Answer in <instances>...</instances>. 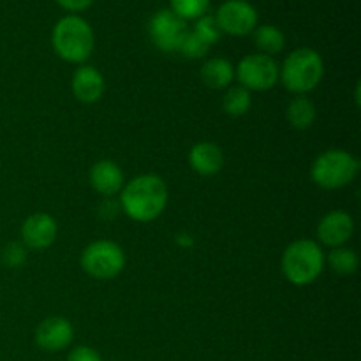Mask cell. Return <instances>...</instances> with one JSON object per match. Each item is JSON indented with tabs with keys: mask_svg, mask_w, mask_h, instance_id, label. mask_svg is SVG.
Returning <instances> with one entry per match:
<instances>
[{
	"mask_svg": "<svg viewBox=\"0 0 361 361\" xmlns=\"http://www.w3.org/2000/svg\"><path fill=\"white\" fill-rule=\"evenodd\" d=\"M168 185L159 175H140L126 182L120 190V208L133 221L147 224L164 214L168 207Z\"/></svg>",
	"mask_w": 361,
	"mask_h": 361,
	"instance_id": "6da1fadb",
	"label": "cell"
},
{
	"mask_svg": "<svg viewBox=\"0 0 361 361\" xmlns=\"http://www.w3.org/2000/svg\"><path fill=\"white\" fill-rule=\"evenodd\" d=\"M326 256L317 242L300 238L289 243L282 254V274L293 286H310L323 274Z\"/></svg>",
	"mask_w": 361,
	"mask_h": 361,
	"instance_id": "7a4b0ae2",
	"label": "cell"
},
{
	"mask_svg": "<svg viewBox=\"0 0 361 361\" xmlns=\"http://www.w3.org/2000/svg\"><path fill=\"white\" fill-rule=\"evenodd\" d=\"M51 44L62 60L69 63H83L94 51L95 35L87 20L71 14L56 21L51 34Z\"/></svg>",
	"mask_w": 361,
	"mask_h": 361,
	"instance_id": "3957f363",
	"label": "cell"
},
{
	"mask_svg": "<svg viewBox=\"0 0 361 361\" xmlns=\"http://www.w3.org/2000/svg\"><path fill=\"white\" fill-rule=\"evenodd\" d=\"M323 76V56L312 48H298L291 51L279 71V80L296 95H305L319 87Z\"/></svg>",
	"mask_w": 361,
	"mask_h": 361,
	"instance_id": "277c9868",
	"label": "cell"
},
{
	"mask_svg": "<svg viewBox=\"0 0 361 361\" xmlns=\"http://www.w3.org/2000/svg\"><path fill=\"white\" fill-rule=\"evenodd\" d=\"M360 173V161L348 150L331 148L314 161L310 176L316 185L326 190L344 189L351 185Z\"/></svg>",
	"mask_w": 361,
	"mask_h": 361,
	"instance_id": "5b68a950",
	"label": "cell"
},
{
	"mask_svg": "<svg viewBox=\"0 0 361 361\" xmlns=\"http://www.w3.org/2000/svg\"><path fill=\"white\" fill-rule=\"evenodd\" d=\"M81 268L97 281H111L126 268V252L111 240H95L81 252Z\"/></svg>",
	"mask_w": 361,
	"mask_h": 361,
	"instance_id": "8992f818",
	"label": "cell"
},
{
	"mask_svg": "<svg viewBox=\"0 0 361 361\" xmlns=\"http://www.w3.org/2000/svg\"><path fill=\"white\" fill-rule=\"evenodd\" d=\"M281 66L274 56L263 53H252L243 56L235 69V76L240 85L249 92H267L274 88L279 81Z\"/></svg>",
	"mask_w": 361,
	"mask_h": 361,
	"instance_id": "52a82bcc",
	"label": "cell"
},
{
	"mask_svg": "<svg viewBox=\"0 0 361 361\" xmlns=\"http://www.w3.org/2000/svg\"><path fill=\"white\" fill-rule=\"evenodd\" d=\"M189 32L187 21L176 16L171 9H161L150 18L148 34L155 48L164 53L178 51L183 37Z\"/></svg>",
	"mask_w": 361,
	"mask_h": 361,
	"instance_id": "ba28073f",
	"label": "cell"
},
{
	"mask_svg": "<svg viewBox=\"0 0 361 361\" xmlns=\"http://www.w3.org/2000/svg\"><path fill=\"white\" fill-rule=\"evenodd\" d=\"M215 20L221 32L243 37L257 27V11L247 0H226L217 9Z\"/></svg>",
	"mask_w": 361,
	"mask_h": 361,
	"instance_id": "9c48e42d",
	"label": "cell"
},
{
	"mask_svg": "<svg viewBox=\"0 0 361 361\" xmlns=\"http://www.w3.org/2000/svg\"><path fill=\"white\" fill-rule=\"evenodd\" d=\"M59 226L56 221L48 214H32L21 224V242L27 249L44 250L51 247L56 240Z\"/></svg>",
	"mask_w": 361,
	"mask_h": 361,
	"instance_id": "30bf717a",
	"label": "cell"
},
{
	"mask_svg": "<svg viewBox=\"0 0 361 361\" xmlns=\"http://www.w3.org/2000/svg\"><path fill=\"white\" fill-rule=\"evenodd\" d=\"M355 233V221L344 210H331L317 224V238L323 245L344 247Z\"/></svg>",
	"mask_w": 361,
	"mask_h": 361,
	"instance_id": "8fae6325",
	"label": "cell"
},
{
	"mask_svg": "<svg viewBox=\"0 0 361 361\" xmlns=\"http://www.w3.org/2000/svg\"><path fill=\"white\" fill-rule=\"evenodd\" d=\"M74 338V328L69 319L60 316L46 317L35 330V342L48 353H59L69 348Z\"/></svg>",
	"mask_w": 361,
	"mask_h": 361,
	"instance_id": "7c38bea8",
	"label": "cell"
},
{
	"mask_svg": "<svg viewBox=\"0 0 361 361\" xmlns=\"http://www.w3.org/2000/svg\"><path fill=\"white\" fill-rule=\"evenodd\" d=\"M90 185L101 196L113 197L123 189L126 176H123L122 168L116 162L104 159V161L95 162L90 168Z\"/></svg>",
	"mask_w": 361,
	"mask_h": 361,
	"instance_id": "4fadbf2b",
	"label": "cell"
},
{
	"mask_svg": "<svg viewBox=\"0 0 361 361\" xmlns=\"http://www.w3.org/2000/svg\"><path fill=\"white\" fill-rule=\"evenodd\" d=\"M104 78L95 67L80 66L73 74L71 88L74 97L85 104H94L104 94Z\"/></svg>",
	"mask_w": 361,
	"mask_h": 361,
	"instance_id": "5bb4252c",
	"label": "cell"
},
{
	"mask_svg": "<svg viewBox=\"0 0 361 361\" xmlns=\"http://www.w3.org/2000/svg\"><path fill=\"white\" fill-rule=\"evenodd\" d=\"M189 164L197 175L201 176H214L224 166V154L221 147L210 141H201L194 145L189 152Z\"/></svg>",
	"mask_w": 361,
	"mask_h": 361,
	"instance_id": "9a60e30c",
	"label": "cell"
},
{
	"mask_svg": "<svg viewBox=\"0 0 361 361\" xmlns=\"http://www.w3.org/2000/svg\"><path fill=\"white\" fill-rule=\"evenodd\" d=\"M201 78L207 87L224 90V88L231 87L233 80H235V67L229 60L221 59V56L210 59L201 67Z\"/></svg>",
	"mask_w": 361,
	"mask_h": 361,
	"instance_id": "2e32d148",
	"label": "cell"
},
{
	"mask_svg": "<svg viewBox=\"0 0 361 361\" xmlns=\"http://www.w3.org/2000/svg\"><path fill=\"white\" fill-rule=\"evenodd\" d=\"M286 116H288L289 126L298 130H307L314 126L317 118L316 104L307 95H296L289 102L288 109H286Z\"/></svg>",
	"mask_w": 361,
	"mask_h": 361,
	"instance_id": "e0dca14e",
	"label": "cell"
},
{
	"mask_svg": "<svg viewBox=\"0 0 361 361\" xmlns=\"http://www.w3.org/2000/svg\"><path fill=\"white\" fill-rule=\"evenodd\" d=\"M254 42H256L259 53L274 56L281 53L286 46V37L281 28L275 25H261L254 28Z\"/></svg>",
	"mask_w": 361,
	"mask_h": 361,
	"instance_id": "ac0fdd59",
	"label": "cell"
},
{
	"mask_svg": "<svg viewBox=\"0 0 361 361\" xmlns=\"http://www.w3.org/2000/svg\"><path fill=\"white\" fill-rule=\"evenodd\" d=\"M252 106V94L242 85L229 87L222 97V108L229 116H243L249 113Z\"/></svg>",
	"mask_w": 361,
	"mask_h": 361,
	"instance_id": "d6986e66",
	"label": "cell"
},
{
	"mask_svg": "<svg viewBox=\"0 0 361 361\" xmlns=\"http://www.w3.org/2000/svg\"><path fill=\"white\" fill-rule=\"evenodd\" d=\"M326 261L331 270L338 275H353L358 270V256H356L355 250L348 249L345 245L331 249Z\"/></svg>",
	"mask_w": 361,
	"mask_h": 361,
	"instance_id": "ffe728a7",
	"label": "cell"
},
{
	"mask_svg": "<svg viewBox=\"0 0 361 361\" xmlns=\"http://www.w3.org/2000/svg\"><path fill=\"white\" fill-rule=\"evenodd\" d=\"M171 11L182 20H197L203 14H207L210 0H169Z\"/></svg>",
	"mask_w": 361,
	"mask_h": 361,
	"instance_id": "44dd1931",
	"label": "cell"
},
{
	"mask_svg": "<svg viewBox=\"0 0 361 361\" xmlns=\"http://www.w3.org/2000/svg\"><path fill=\"white\" fill-rule=\"evenodd\" d=\"M194 34L197 35L200 39H203L204 42H207L208 46L215 44V42L221 39L222 32L221 28H219L217 25V20H215V16H208V14H203L201 18H197L196 20V25H194L192 28Z\"/></svg>",
	"mask_w": 361,
	"mask_h": 361,
	"instance_id": "7402d4cb",
	"label": "cell"
},
{
	"mask_svg": "<svg viewBox=\"0 0 361 361\" xmlns=\"http://www.w3.org/2000/svg\"><path fill=\"white\" fill-rule=\"evenodd\" d=\"M208 49H210V46H208L207 42L203 41V39L197 37V35L194 34L192 30H189L185 34V37H183V41H182V44H180L178 51L182 53L185 59L197 60V59H203V56H207Z\"/></svg>",
	"mask_w": 361,
	"mask_h": 361,
	"instance_id": "603a6c76",
	"label": "cell"
},
{
	"mask_svg": "<svg viewBox=\"0 0 361 361\" xmlns=\"http://www.w3.org/2000/svg\"><path fill=\"white\" fill-rule=\"evenodd\" d=\"M27 261V247L23 243H9L4 249V263L11 268H20Z\"/></svg>",
	"mask_w": 361,
	"mask_h": 361,
	"instance_id": "cb8c5ba5",
	"label": "cell"
},
{
	"mask_svg": "<svg viewBox=\"0 0 361 361\" xmlns=\"http://www.w3.org/2000/svg\"><path fill=\"white\" fill-rule=\"evenodd\" d=\"M67 361H102L101 355L94 348L88 345H78L67 356Z\"/></svg>",
	"mask_w": 361,
	"mask_h": 361,
	"instance_id": "d4e9b609",
	"label": "cell"
},
{
	"mask_svg": "<svg viewBox=\"0 0 361 361\" xmlns=\"http://www.w3.org/2000/svg\"><path fill=\"white\" fill-rule=\"evenodd\" d=\"M56 2L62 9L71 11V13H81V11L88 9L94 0H56Z\"/></svg>",
	"mask_w": 361,
	"mask_h": 361,
	"instance_id": "484cf974",
	"label": "cell"
}]
</instances>
